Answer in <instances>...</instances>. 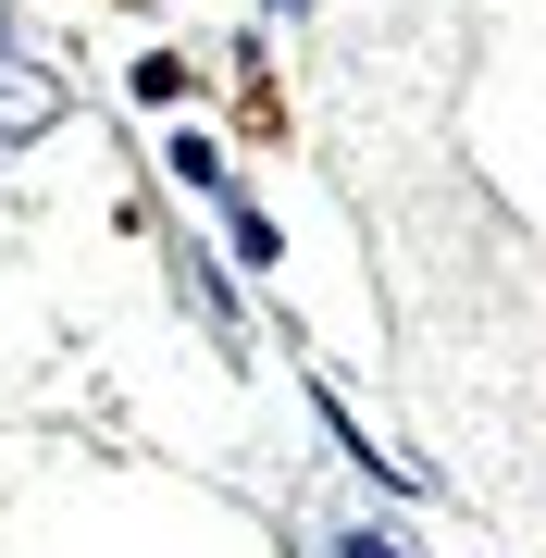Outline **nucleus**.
I'll return each instance as SVG.
<instances>
[{
  "mask_svg": "<svg viewBox=\"0 0 546 558\" xmlns=\"http://www.w3.org/2000/svg\"><path fill=\"white\" fill-rule=\"evenodd\" d=\"M174 174L199 186V199H236V174H223V149H211V137H174Z\"/></svg>",
  "mask_w": 546,
  "mask_h": 558,
  "instance_id": "nucleus-2",
  "label": "nucleus"
},
{
  "mask_svg": "<svg viewBox=\"0 0 546 558\" xmlns=\"http://www.w3.org/2000/svg\"><path fill=\"white\" fill-rule=\"evenodd\" d=\"M137 100H149V112L186 100V62H174V50H149V62H137Z\"/></svg>",
  "mask_w": 546,
  "mask_h": 558,
  "instance_id": "nucleus-3",
  "label": "nucleus"
},
{
  "mask_svg": "<svg viewBox=\"0 0 546 558\" xmlns=\"http://www.w3.org/2000/svg\"><path fill=\"white\" fill-rule=\"evenodd\" d=\"M274 13H299V0H274Z\"/></svg>",
  "mask_w": 546,
  "mask_h": 558,
  "instance_id": "nucleus-5",
  "label": "nucleus"
},
{
  "mask_svg": "<svg viewBox=\"0 0 546 558\" xmlns=\"http://www.w3.org/2000/svg\"><path fill=\"white\" fill-rule=\"evenodd\" d=\"M50 124H62V75H50V62H25V50H0V149L50 137Z\"/></svg>",
  "mask_w": 546,
  "mask_h": 558,
  "instance_id": "nucleus-1",
  "label": "nucleus"
},
{
  "mask_svg": "<svg viewBox=\"0 0 546 558\" xmlns=\"http://www.w3.org/2000/svg\"><path fill=\"white\" fill-rule=\"evenodd\" d=\"M324 558H398V546H385V534H336Z\"/></svg>",
  "mask_w": 546,
  "mask_h": 558,
  "instance_id": "nucleus-4",
  "label": "nucleus"
},
{
  "mask_svg": "<svg viewBox=\"0 0 546 558\" xmlns=\"http://www.w3.org/2000/svg\"><path fill=\"white\" fill-rule=\"evenodd\" d=\"M0 50H13V25H0Z\"/></svg>",
  "mask_w": 546,
  "mask_h": 558,
  "instance_id": "nucleus-6",
  "label": "nucleus"
}]
</instances>
